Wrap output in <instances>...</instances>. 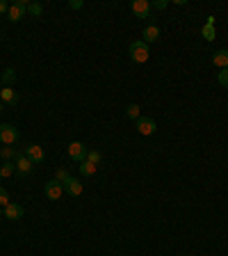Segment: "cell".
I'll use <instances>...</instances> for the list:
<instances>
[{
    "label": "cell",
    "mask_w": 228,
    "mask_h": 256,
    "mask_svg": "<svg viewBox=\"0 0 228 256\" xmlns=\"http://www.w3.org/2000/svg\"><path fill=\"white\" fill-rule=\"evenodd\" d=\"M128 53H130V60L137 62V64H144V62H148V55H151V50H148V44L144 41V39H137V41H132L130 46H128Z\"/></svg>",
    "instance_id": "cell-1"
},
{
    "label": "cell",
    "mask_w": 228,
    "mask_h": 256,
    "mask_svg": "<svg viewBox=\"0 0 228 256\" xmlns=\"http://www.w3.org/2000/svg\"><path fill=\"white\" fill-rule=\"evenodd\" d=\"M0 142L11 147L18 142V128L14 124H0Z\"/></svg>",
    "instance_id": "cell-2"
},
{
    "label": "cell",
    "mask_w": 228,
    "mask_h": 256,
    "mask_svg": "<svg viewBox=\"0 0 228 256\" xmlns=\"http://www.w3.org/2000/svg\"><path fill=\"white\" fill-rule=\"evenodd\" d=\"M27 5H30L27 0H16V2H11L9 11H7V18H9L11 23H18L27 14Z\"/></svg>",
    "instance_id": "cell-3"
},
{
    "label": "cell",
    "mask_w": 228,
    "mask_h": 256,
    "mask_svg": "<svg viewBox=\"0 0 228 256\" xmlns=\"http://www.w3.org/2000/svg\"><path fill=\"white\" fill-rule=\"evenodd\" d=\"M66 151H69V158H71V160H76V163L80 165L82 160L87 158V151H89V149L85 147L82 142H71L69 147H66Z\"/></svg>",
    "instance_id": "cell-4"
},
{
    "label": "cell",
    "mask_w": 228,
    "mask_h": 256,
    "mask_svg": "<svg viewBox=\"0 0 228 256\" xmlns=\"http://www.w3.org/2000/svg\"><path fill=\"white\" fill-rule=\"evenodd\" d=\"M44 192H46V197H48V199H53V202H60V199H62V195H64V186H62L60 181L50 179L48 183H46Z\"/></svg>",
    "instance_id": "cell-5"
},
{
    "label": "cell",
    "mask_w": 228,
    "mask_h": 256,
    "mask_svg": "<svg viewBox=\"0 0 228 256\" xmlns=\"http://www.w3.org/2000/svg\"><path fill=\"white\" fill-rule=\"evenodd\" d=\"M130 9H132V14H135L137 18H148L151 16V2L148 0H132L130 2Z\"/></svg>",
    "instance_id": "cell-6"
},
{
    "label": "cell",
    "mask_w": 228,
    "mask_h": 256,
    "mask_svg": "<svg viewBox=\"0 0 228 256\" xmlns=\"http://www.w3.org/2000/svg\"><path fill=\"white\" fill-rule=\"evenodd\" d=\"M14 167H16V172H18L21 176H27V174H30V172L34 169V163L27 158L25 153H18L16 160H14Z\"/></svg>",
    "instance_id": "cell-7"
},
{
    "label": "cell",
    "mask_w": 228,
    "mask_h": 256,
    "mask_svg": "<svg viewBox=\"0 0 228 256\" xmlns=\"http://www.w3.org/2000/svg\"><path fill=\"white\" fill-rule=\"evenodd\" d=\"M2 213H5V220H11V222H18V220H23V206L16 202H9L5 208H2Z\"/></svg>",
    "instance_id": "cell-8"
},
{
    "label": "cell",
    "mask_w": 228,
    "mask_h": 256,
    "mask_svg": "<svg viewBox=\"0 0 228 256\" xmlns=\"http://www.w3.org/2000/svg\"><path fill=\"white\" fill-rule=\"evenodd\" d=\"M137 131H139V135H153V133L158 131V124L151 117H139L137 119Z\"/></svg>",
    "instance_id": "cell-9"
},
{
    "label": "cell",
    "mask_w": 228,
    "mask_h": 256,
    "mask_svg": "<svg viewBox=\"0 0 228 256\" xmlns=\"http://www.w3.org/2000/svg\"><path fill=\"white\" fill-rule=\"evenodd\" d=\"M23 153H25V156L32 160L34 165H37V163H44V158H46V151L39 147V144H27V147L23 149Z\"/></svg>",
    "instance_id": "cell-10"
},
{
    "label": "cell",
    "mask_w": 228,
    "mask_h": 256,
    "mask_svg": "<svg viewBox=\"0 0 228 256\" xmlns=\"http://www.w3.org/2000/svg\"><path fill=\"white\" fill-rule=\"evenodd\" d=\"M62 186H64V192H69L71 197H80V195H82V190H85L80 181L73 179V176H71V179L66 181V183H62Z\"/></svg>",
    "instance_id": "cell-11"
},
{
    "label": "cell",
    "mask_w": 228,
    "mask_h": 256,
    "mask_svg": "<svg viewBox=\"0 0 228 256\" xmlns=\"http://www.w3.org/2000/svg\"><path fill=\"white\" fill-rule=\"evenodd\" d=\"M141 37H144V41H146V44H155V41L160 39V27H158V25H153V23H151V25L144 27Z\"/></svg>",
    "instance_id": "cell-12"
},
{
    "label": "cell",
    "mask_w": 228,
    "mask_h": 256,
    "mask_svg": "<svg viewBox=\"0 0 228 256\" xmlns=\"http://www.w3.org/2000/svg\"><path fill=\"white\" fill-rule=\"evenodd\" d=\"M212 64L217 66L219 71L228 69V50H217V53L212 55Z\"/></svg>",
    "instance_id": "cell-13"
},
{
    "label": "cell",
    "mask_w": 228,
    "mask_h": 256,
    "mask_svg": "<svg viewBox=\"0 0 228 256\" xmlns=\"http://www.w3.org/2000/svg\"><path fill=\"white\" fill-rule=\"evenodd\" d=\"M18 101V96H16V92L11 87H2L0 89V103H7V105H14Z\"/></svg>",
    "instance_id": "cell-14"
},
{
    "label": "cell",
    "mask_w": 228,
    "mask_h": 256,
    "mask_svg": "<svg viewBox=\"0 0 228 256\" xmlns=\"http://www.w3.org/2000/svg\"><path fill=\"white\" fill-rule=\"evenodd\" d=\"M18 153H21V151H16L14 147H7V144H2V147H0V158L5 160V163H9V160H16Z\"/></svg>",
    "instance_id": "cell-15"
},
{
    "label": "cell",
    "mask_w": 228,
    "mask_h": 256,
    "mask_svg": "<svg viewBox=\"0 0 228 256\" xmlns=\"http://www.w3.org/2000/svg\"><path fill=\"white\" fill-rule=\"evenodd\" d=\"M96 169H98V165L89 163V160H82V163L78 165V172H80L82 176H94L96 174Z\"/></svg>",
    "instance_id": "cell-16"
},
{
    "label": "cell",
    "mask_w": 228,
    "mask_h": 256,
    "mask_svg": "<svg viewBox=\"0 0 228 256\" xmlns=\"http://www.w3.org/2000/svg\"><path fill=\"white\" fill-rule=\"evenodd\" d=\"M0 80L5 82V87H11V85H14V82H16V71L11 69H5V73H2V78H0Z\"/></svg>",
    "instance_id": "cell-17"
},
{
    "label": "cell",
    "mask_w": 228,
    "mask_h": 256,
    "mask_svg": "<svg viewBox=\"0 0 228 256\" xmlns=\"http://www.w3.org/2000/svg\"><path fill=\"white\" fill-rule=\"evenodd\" d=\"M201 34L206 37V41H212V39L217 37V30H215V23H206L201 30Z\"/></svg>",
    "instance_id": "cell-18"
},
{
    "label": "cell",
    "mask_w": 228,
    "mask_h": 256,
    "mask_svg": "<svg viewBox=\"0 0 228 256\" xmlns=\"http://www.w3.org/2000/svg\"><path fill=\"white\" fill-rule=\"evenodd\" d=\"M125 115H128V119H135L137 121L141 117V108L137 103H130V105H128V110H125Z\"/></svg>",
    "instance_id": "cell-19"
},
{
    "label": "cell",
    "mask_w": 228,
    "mask_h": 256,
    "mask_svg": "<svg viewBox=\"0 0 228 256\" xmlns=\"http://www.w3.org/2000/svg\"><path fill=\"white\" fill-rule=\"evenodd\" d=\"M14 172H16V167H14V163H5V165H2V167H0V176H2V179H9V176L14 174Z\"/></svg>",
    "instance_id": "cell-20"
},
{
    "label": "cell",
    "mask_w": 228,
    "mask_h": 256,
    "mask_svg": "<svg viewBox=\"0 0 228 256\" xmlns=\"http://www.w3.org/2000/svg\"><path fill=\"white\" fill-rule=\"evenodd\" d=\"M69 179H71V174L66 172L64 167H57V169H55V181H60V183H66Z\"/></svg>",
    "instance_id": "cell-21"
},
{
    "label": "cell",
    "mask_w": 228,
    "mask_h": 256,
    "mask_svg": "<svg viewBox=\"0 0 228 256\" xmlns=\"http://www.w3.org/2000/svg\"><path fill=\"white\" fill-rule=\"evenodd\" d=\"M41 11H44V7L39 5V2H30L27 5V14H32V16H41Z\"/></svg>",
    "instance_id": "cell-22"
},
{
    "label": "cell",
    "mask_w": 228,
    "mask_h": 256,
    "mask_svg": "<svg viewBox=\"0 0 228 256\" xmlns=\"http://www.w3.org/2000/svg\"><path fill=\"white\" fill-rule=\"evenodd\" d=\"M101 158H103V156H101V151H96V149H92V151H87V158H85V160H89V163L98 165V163H101Z\"/></svg>",
    "instance_id": "cell-23"
},
{
    "label": "cell",
    "mask_w": 228,
    "mask_h": 256,
    "mask_svg": "<svg viewBox=\"0 0 228 256\" xmlns=\"http://www.w3.org/2000/svg\"><path fill=\"white\" fill-rule=\"evenodd\" d=\"M7 204H9V192H7L5 188L0 186V208H5Z\"/></svg>",
    "instance_id": "cell-24"
},
{
    "label": "cell",
    "mask_w": 228,
    "mask_h": 256,
    "mask_svg": "<svg viewBox=\"0 0 228 256\" xmlns=\"http://www.w3.org/2000/svg\"><path fill=\"white\" fill-rule=\"evenodd\" d=\"M217 82L222 85V87H228V69H222V71H219Z\"/></svg>",
    "instance_id": "cell-25"
},
{
    "label": "cell",
    "mask_w": 228,
    "mask_h": 256,
    "mask_svg": "<svg viewBox=\"0 0 228 256\" xmlns=\"http://www.w3.org/2000/svg\"><path fill=\"white\" fill-rule=\"evenodd\" d=\"M153 9H164V7H169L167 0H155V2H151Z\"/></svg>",
    "instance_id": "cell-26"
},
{
    "label": "cell",
    "mask_w": 228,
    "mask_h": 256,
    "mask_svg": "<svg viewBox=\"0 0 228 256\" xmlns=\"http://www.w3.org/2000/svg\"><path fill=\"white\" fill-rule=\"evenodd\" d=\"M9 11V5H7L5 0H0V14H7Z\"/></svg>",
    "instance_id": "cell-27"
},
{
    "label": "cell",
    "mask_w": 228,
    "mask_h": 256,
    "mask_svg": "<svg viewBox=\"0 0 228 256\" xmlns=\"http://www.w3.org/2000/svg\"><path fill=\"white\" fill-rule=\"evenodd\" d=\"M82 5H85L82 0H78V2H76V0H73V2H69V7H71V9H80Z\"/></svg>",
    "instance_id": "cell-28"
},
{
    "label": "cell",
    "mask_w": 228,
    "mask_h": 256,
    "mask_svg": "<svg viewBox=\"0 0 228 256\" xmlns=\"http://www.w3.org/2000/svg\"><path fill=\"white\" fill-rule=\"evenodd\" d=\"M2 218H5V213H2V208H0V220H2Z\"/></svg>",
    "instance_id": "cell-29"
},
{
    "label": "cell",
    "mask_w": 228,
    "mask_h": 256,
    "mask_svg": "<svg viewBox=\"0 0 228 256\" xmlns=\"http://www.w3.org/2000/svg\"><path fill=\"white\" fill-rule=\"evenodd\" d=\"M0 89H2V80H0Z\"/></svg>",
    "instance_id": "cell-30"
},
{
    "label": "cell",
    "mask_w": 228,
    "mask_h": 256,
    "mask_svg": "<svg viewBox=\"0 0 228 256\" xmlns=\"http://www.w3.org/2000/svg\"><path fill=\"white\" fill-rule=\"evenodd\" d=\"M0 110H2V103H0Z\"/></svg>",
    "instance_id": "cell-31"
}]
</instances>
